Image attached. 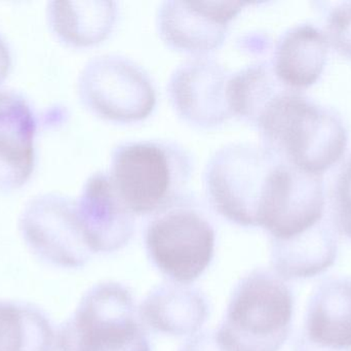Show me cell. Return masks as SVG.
<instances>
[{"mask_svg": "<svg viewBox=\"0 0 351 351\" xmlns=\"http://www.w3.org/2000/svg\"><path fill=\"white\" fill-rule=\"evenodd\" d=\"M255 127L261 133L262 146L293 166L315 174L337 163L348 146L341 120L294 89L274 97Z\"/></svg>", "mask_w": 351, "mask_h": 351, "instance_id": "cell-1", "label": "cell"}, {"mask_svg": "<svg viewBox=\"0 0 351 351\" xmlns=\"http://www.w3.org/2000/svg\"><path fill=\"white\" fill-rule=\"evenodd\" d=\"M108 174L134 216L158 214L184 199L191 160L173 142H125L113 150Z\"/></svg>", "mask_w": 351, "mask_h": 351, "instance_id": "cell-2", "label": "cell"}, {"mask_svg": "<svg viewBox=\"0 0 351 351\" xmlns=\"http://www.w3.org/2000/svg\"><path fill=\"white\" fill-rule=\"evenodd\" d=\"M294 298L282 278L256 269L235 286L216 330L227 351H278L292 328Z\"/></svg>", "mask_w": 351, "mask_h": 351, "instance_id": "cell-3", "label": "cell"}, {"mask_svg": "<svg viewBox=\"0 0 351 351\" xmlns=\"http://www.w3.org/2000/svg\"><path fill=\"white\" fill-rule=\"evenodd\" d=\"M131 291L105 282L84 294L60 329L59 351H152Z\"/></svg>", "mask_w": 351, "mask_h": 351, "instance_id": "cell-4", "label": "cell"}, {"mask_svg": "<svg viewBox=\"0 0 351 351\" xmlns=\"http://www.w3.org/2000/svg\"><path fill=\"white\" fill-rule=\"evenodd\" d=\"M280 157L264 146L239 142L223 146L206 165V193L215 210L231 223L259 227L268 179Z\"/></svg>", "mask_w": 351, "mask_h": 351, "instance_id": "cell-5", "label": "cell"}, {"mask_svg": "<svg viewBox=\"0 0 351 351\" xmlns=\"http://www.w3.org/2000/svg\"><path fill=\"white\" fill-rule=\"evenodd\" d=\"M215 240L210 223L185 199L156 214L145 235L152 263L181 284H191L206 271L214 257Z\"/></svg>", "mask_w": 351, "mask_h": 351, "instance_id": "cell-6", "label": "cell"}, {"mask_svg": "<svg viewBox=\"0 0 351 351\" xmlns=\"http://www.w3.org/2000/svg\"><path fill=\"white\" fill-rule=\"evenodd\" d=\"M78 93L95 115L117 123L145 119L156 102L149 76L121 56H101L88 62L80 74Z\"/></svg>", "mask_w": 351, "mask_h": 351, "instance_id": "cell-7", "label": "cell"}, {"mask_svg": "<svg viewBox=\"0 0 351 351\" xmlns=\"http://www.w3.org/2000/svg\"><path fill=\"white\" fill-rule=\"evenodd\" d=\"M322 174L307 172L280 159L268 179L260 210L259 227L274 242L313 230L324 220Z\"/></svg>", "mask_w": 351, "mask_h": 351, "instance_id": "cell-8", "label": "cell"}, {"mask_svg": "<svg viewBox=\"0 0 351 351\" xmlns=\"http://www.w3.org/2000/svg\"><path fill=\"white\" fill-rule=\"evenodd\" d=\"M19 228L29 249L47 263L80 268L92 257L76 201L65 196L49 193L31 199L21 214Z\"/></svg>", "mask_w": 351, "mask_h": 351, "instance_id": "cell-9", "label": "cell"}, {"mask_svg": "<svg viewBox=\"0 0 351 351\" xmlns=\"http://www.w3.org/2000/svg\"><path fill=\"white\" fill-rule=\"evenodd\" d=\"M247 4L235 1H166L158 10V31L170 47L204 55L224 43L231 21Z\"/></svg>", "mask_w": 351, "mask_h": 351, "instance_id": "cell-10", "label": "cell"}, {"mask_svg": "<svg viewBox=\"0 0 351 351\" xmlns=\"http://www.w3.org/2000/svg\"><path fill=\"white\" fill-rule=\"evenodd\" d=\"M230 76L224 66L208 58L198 57L182 64L169 82L176 111L197 127L224 123L232 115L227 99Z\"/></svg>", "mask_w": 351, "mask_h": 351, "instance_id": "cell-11", "label": "cell"}, {"mask_svg": "<svg viewBox=\"0 0 351 351\" xmlns=\"http://www.w3.org/2000/svg\"><path fill=\"white\" fill-rule=\"evenodd\" d=\"M76 210L93 253L119 251L133 237L134 214L121 201L107 173H95L86 181Z\"/></svg>", "mask_w": 351, "mask_h": 351, "instance_id": "cell-12", "label": "cell"}, {"mask_svg": "<svg viewBox=\"0 0 351 351\" xmlns=\"http://www.w3.org/2000/svg\"><path fill=\"white\" fill-rule=\"evenodd\" d=\"M294 351H351V278H333L317 286Z\"/></svg>", "mask_w": 351, "mask_h": 351, "instance_id": "cell-13", "label": "cell"}, {"mask_svg": "<svg viewBox=\"0 0 351 351\" xmlns=\"http://www.w3.org/2000/svg\"><path fill=\"white\" fill-rule=\"evenodd\" d=\"M36 115L24 96L0 92V190L12 191L30 179L35 167Z\"/></svg>", "mask_w": 351, "mask_h": 351, "instance_id": "cell-14", "label": "cell"}, {"mask_svg": "<svg viewBox=\"0 0 351 351\" xmlns=\"http://www.w3.org/2000/svg\"><path fill=\"white\" fill-rule=\"evenodd\" d=\"M140 317L154 331L171 336L197 333L208 317L206 297L189 284H164L144 299Z\"/></svg>", "mask_w": 351, "mask_h": 351, "instance_id": "cell-15", "label": "cell"}, {"mask_svg": "<svg viewBox=\"0 0 351 351\" xmlns=\"http://www.w3.org/2000/svg\"><path fill=\"white\" fill-rule=\"evenodd\" d=\"M328 53V38L309 24L297 25L280 36L274 49V72L289 88L300 91L317 82Z\"/></svg>", "mask_w": 351, "mask_h": 351, "instance_id": "cell-16", "label": "cell"}, {"mask_svg": "<svg viewBox=\"0 0 351 351\" xmlns=\"http://www.w3.org/2000/svg\"><path fill=\"white\" fill-rule=\"evenodd\" d=\"M335 231L324 218L317 227L288 241H271L270 262L282 280L315 278L329 269L337 259Z\"/></svg>", "mask_w": 351, "mask_h": 351, "instance_id": "cell-17", "label": "cell"}, {"mask_svg": "<svg viewBox=\"0 0 351 351\" xmlns=\"http://www.w3.org/2000/svg\"><path fill=\"white\" fill-rule=\"evenodd\" d=\"M117 3L111 1H51L47 19L62 43L86 47L104 41L117 20Z\"/></svg>", "mask_w": 351, "mask_h": 351, "instance_id": "cell-18", "label": "cell"}, {"mask_svg": "<svg viewBox=\"0 0 351 351\" xmlns=\"http://www.w3.org/2000/svg\"><path fill=\"white\" fill-rule=\"evenodd\" d=\"M56 344L53 326L43 311L0 300V351H53Z\"/></svg>", "mask_w": 351, "mask_h": 351, "instance_id": "cell-19", "label": "cell"}, {"mask_svg": "<svg viewBox=\"0 0 351 351\" xmlns=\"http://www.w3.org/2000/svg\"><path fill=\"white\" fill-rule=\"evenodd\" d=\"M274 72L271 62L247 66L231 74L227 99L231 115L255 126L266 105L288 89Z\"/></svg>", "mask_w": 351, "mask_h": 351, "instance_id": "cell-20", "label": "cell"}, {"mask_svg": "<svg viewBox=\"0 0 351 351\" xmlns=\"http://www.w3.org/2000/svg\"><path fill=\"white\" fill-rule=\"evenodd\" d=\"M334 223L351 239V156L342 165L332 196Z\"/></svg>", "mask_w": 351, "mask_h": 351, "instance_id": "cell-21", "label": "cell"}, {"mask_svg": "<svg viewBox=\"0 0 351 351\" xmlns=\"http://www.w3.org/2000/svg\"><path fill=\"white\" fill-rule=\"evenodd\" d=\"M328 41L346 57L351 58V1L340 2L330 12Z\"/></svg>", "mask_w": 351, "mask_h": 351, "instance_id": "cell-22", "label": "cell"}, {"mask_svg": "<svg viewBox=\"0 0 351 351\" xmlns=\"http://www.w3.org/2000/svg\"><path fill=\"white\" fill-rule=\"evenodd\" d=\"M179 351H227L217 337L216 331H204L194 334Z\"/></svg>", "mask_w": 351, "mask_h": 351, "instance_id": "cell-23", "label": "cell"}, {"mask_svg": "<svg viewBox=\"0 0 351 351\" xmlns=\"http://www.w3.org/2000/svg\"><path fill=\"white\" fill-rule=\"evenodd\" d=\"M12 67V55L4 39L0 36V84L5 80Z\"/></svg>", "mask_w": 351, "mask_h": 351, "instance_id": "cell-24", "label": "cell"}]
</instances>
